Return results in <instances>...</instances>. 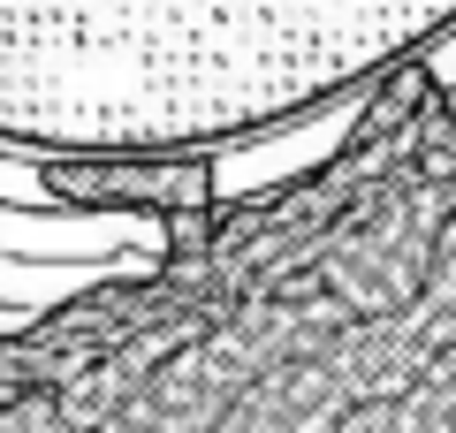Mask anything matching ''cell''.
Listing matches in <instances>:
<instances>
[{
  "label": "cell",
  "mask_w": 456,
  "mask_h": 433,
  "mask_svg": "<svg viewBox=\"0 0 456 433\" xmlns=\"http://www.w3.org/2000/svg\"><path fill=\"white\" fill-rule=\"evenodd\" d=\"M456 0H0L8 152H236L434 61Z\"/></svg>",
  "instance_id": "1"
},
{
  "label": "cell",
  "mask_w": 456,
  "mask_h": 433,
  "mask_svg": "<svg viewBox=\"0 0 456 433\" xmlns=\"http://www.w3.org/2000/svg\"><path fill=\"white\" fill-rule=\"evenodd\" d=\"M31 183L61 213H145L152 228L221 206V152H53Z\"/></svg>",
  "instance_id": "2"
}]
</instances>
